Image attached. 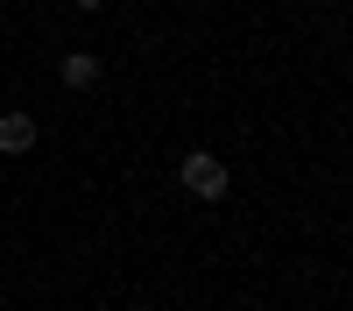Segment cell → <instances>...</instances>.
<instances>
[{"instance_id":"4","label":"cell","mask_w":353,"mask_h":311,"mask_svg":"<svg viewBox=\"0 0 353 311\" xmlns=\"http://www.w3.org/2000/svg\"><path fill=\"white\" fill-rule=\"evenodd\" d=\"M71 8H85V14H92V8H106V0H71Z\"/></svg>"},{"instance_id":"2","label":"cell","mask_w":353,"mask_h":311,"mask_svg":"<svg viewBox=\"0 0 353 311\" xmlns=\"http://www.w3.org/2000/svg\"><path fill=\"white\" fill-rule=\"evenodd\" d=\"M36 141H43L36 113H21V106H8V113H0V156H28Z\"/></svg>"},{"instance_id":"1","label":"cell","mask_w":353,"mask_h":311,"mask_svg":"<svg viewBox=\"0 0 353 311\" xmlns=\"http://www.w3.org/2000/svg\"><path fill=\"white\" fill-rule=\"evenodd\" d=\"M176 191L198 198V205H219V198L233 191V170L212 149H184V156H176Z\"/></svg>"},{"instance_id":"3","label":"cell","mask_w":353,"mask_h":311,"mask_svg":"<svg viewBox=\"0 0 353 311\" xmlns=\"http://www.w3.org/2000/svg\"><path fill=\"white\" fill-rule=\"evenodd\" d=\"M57 85H64V92H92L99 85V57L92 50H64L57 57Z\"/></svg>"}]
</instances>
